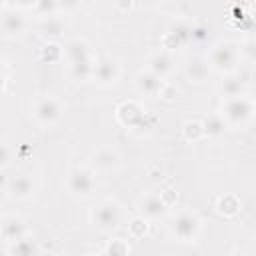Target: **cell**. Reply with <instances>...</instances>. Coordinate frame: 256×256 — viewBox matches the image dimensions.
<instances>
[{
    "mask_svg": "<svg viewBox=\"0 0 256 256\" xmlns=\"http://www.w3.org/2000/svg\"><path fill=\"white\" fill-rule=\"evenodd\" d=\"M122 208L116 200H102L92 210V224L102 232H114L120 228Z\"/></svg>",
    "mask_w": 256,
    "mask_h": 256,
    "instance_id": "1",
    "label": "cell"
},
{
    "mask_svg": "<svg viewBox=\"0 0 256 256\" xmlns=\"http://www.w3.org/2000/svg\"><path fill=\"white\" fill-rule=\"evenodd\" d=\"M198 232H200V218L190 210H182L170 222V234L178 242H194Z\"/></svg>",
    "mask_w": 256,
    "mask_h": 256,
    "instance_id": "2",
    "label": "cell"
},
{
    "mask_svg": "<svg viewBox=\"0 0 256 256\" xmlns=\"http://www.w3.org/2000/svg\"><path fill=\"white\" fill-rule=\"evenodd\" d=\"M252 112H254V104H252V100L240 94V96L226 98L220 116L226 120V124L238 126V124H244L246 120H250Z\"/></svg>",
    "mask_w": 256,
    "mask_h": 256,
    "instance_id": "3",
    "label": "cell"
},
{
    "mask_svg": "<svg viewBox=\"0 0 256 256\" xmlns=\"http://www.w3.org/2000/svg\"><path fill=\"white\" fill-rule=\"evenodd\" d=\"M240 50L232 42H218L210 52V68L218 72H232L238 66Z\"/></svg>",
    "mask_w": 256,
    "mask_h": 256,
    "instance_id": "4",
    "label": "cell"
},
{
    "mask_svg": "<svg viewBox=\"0 0 256 256\" xmlns=\"http://www.w3.org/2000/svg\"><path fill=\"white\" fill-rule=\"evenodd\" d=\"M68 188L70 192L78 194V196H88L94 186H96V180H94V172L90 168H82V166H76L68 172Z\"/></svg>",
    "mask_w": 256,
    "mask_h": 256,
    "instance_id": "5",
    "label": "cell"
},
{
    "mask_svg": "<svg viewBox=\"0 0 256 256\" xmlns=\"http://www.w3.org/2000/svg\"><path fill=\"white\" fill-rule=\"evenodd\" d=\"M62 116V106L56 98L52 96H46V98H40L34 106V118L38 124L42 126H50L54 122H58V118Z\"/></svg>",
    "mask_w": 256,
    "mask_h": 256,
    "instance_id": "6",
    "label": "cell"
},
{
    "mask_svg": "<svg viewBox=\"0 0 256 256\" xmlns=\"http://www.w3.org/2000/svg\"><path fill=\"white\" fill-rule=\"evenodd\" d=\"M0 28H2V34L8 36V38H16V36H22L24 30H26V20L20 12L16 10H8L2 14L0 18Z\"/></svg>",
    "mask_w": 256,
    "mask_h": 256,
    "instance_id": "7",
    "label": "cell"
},
{
    "mask_svg": "<svg viewBox=\"0 0 256 256\" xmlns=\"http://www.w3.org/2000/svg\"><path fill=\"white\" fill-rule=\"evenodd\" d=\"M120 76V70H118V64H114L112 60H98L94 66H92V76L94 82L102 84V86H108V84H114Z\"/></svg>",
    "mask_w": 256,
    "mask_h": 256,
    "instance_id": "8",
    "label": "cell"
},
{
    "mask_svg": "<svg viewBox=\"0 0 256 256\" xmlns=\"http://www.w3.org/2000/svg\"><path fill=\"white\" fill-rule=\"evenodd\" d=\"M34 190H36V184L28 174H16L8 180V192L14 198H20V200L30 198L34 194Z\"/></svg>",
    "mask_w": 256,
    "mask_h": 256,
    "instance_id": "9",
    "label": "cell"
},
{
    "mask_svg": "<svg viewBox=\"0 0 256 256\" xmlns=\"http://www.w3.org/2000/svg\"><path fill=\"white\" fill-rule=\"evenodd\" d=\"M162 84H164V80L150 70H144L136 76V90L146 94V96H158Z\"/></svg>",
    "mask_w": 256,
    "mask_h": 256,
    "instance_id": "10",
    "label": "cell"
},
{
    "mask_svg": "<svg viewBox=\"0 0 256 256\" xmlns=\"http://www.w3.org/2000/svg\"><path fill=\"white\" fill-rule=\"evenodd\" d=\"M140 212L144 218H160L166 214V200L158 194H148L140 200Z\"/></svg>",
    "mask_w": 256,
    "mask_h": 256,
    "instance_id": "11",
    "label": "cell"
},
{
    "mask_svg": "<svg viewBox=\"0 0 256 256\" xmlns=\"http://www.w3.org/2000/svg\"><path fill=\"white\" fill-rule=\"evenodd\" d=\"M186 76H188L190 82H196V84L204 82L210 76V64H208V60H204L200 56L190 58L186 62Z\"/></svg>",
    "mask_w": 256,
    "mask_h": 256,
    "instance_id": "12",
    "label": "cell"
},
{
    "mask_svg": "<svg viewBox=\"0 0 256 256\" xmlns=\"http://www.w3.org/2000/svg\"><path fill=\"white\" fill-rule=\"evenodd\" d=\"M0 232H2V236L6 238V242H14V240L26 236V224H24V220L18 218V216H8V218L2 220Z\"/></svg>",
    "mask_w": 256,
    "mask_h": 256,
    "instance_id": "13",
    "label": "cell"
},
{
    "mask_svg": "<svg viewBox=\"0 0 256 256\" xmlns=\"http://www.w3.org/2000/svg\"><path fill=\"white\" fill-rule=\"evenodd\" d=\"M146 64H148V70L154 72L156 76H160L162 80H164L168 74H172V70H174V62H172V58H170L166 52H156V54H152Z\"/></svg>",
    "mask_w": 256,
    "mask_h": 256,
    "instance_id": "14",
    "label": "cell"
},
{
    "mask_svg": "<svg viewBox=\"0 0 256 256\" xmlns=\"http://www.w3.org/2000/svg\"><path fill=\"white\" fill-rule=\"evenodd\" d=\"M6 252H8V254H12V256H32V254H38V252H40V248L36 246V242H34L32 238L22 236V238H18V240L10 242V244H8V248H6Z\"/></svg>",
    "mask_w": 256,
    "mask_h": 256,
    "instance_id": "15",
    "label": "cell"
},
{
    "mask_svg": "<svg viewBox=\"0 0 256 256\" xmlns=\"http://www.w3.org/2000/svg\"><path fill=\"white\" fill-rule=\"evenodd\" d=\"M64 54H66V58H68L70 62L84 60V58H92V56H90V48H88V44H86L84 40H80V38L70 40V42L66 44V48H64Z\"/></svg>",
    "mask_w": 256,
    "mask_h": 256,
    "instance_id": "16",
    "label": "cell"
},
{
    "mask_svg": "<svg viewBox=\"0 0 256 256\" xmlns=\"http://www.w3.org/2000/svg\"><path fill=\"white\" fill-rule=\"evenodd\" d=\"M226 120L220 116V114H210L204 122H202V128H204V134L210 136V138H220L224 136L226 132Z\"/></svg>",
    "mask_w": 256,
    "mask_h": 256,
    "instance_id": "17",
    "label": "cell"
},
{
    "mask_svg": "<svg viewBox=\"0 0 256 256\" xmlns=\"http://www.w3.org/2000/svg\"><path fill=\"white\" fill-rule=\"evenodd\" d=\"M92 164H94L96 168H100V170H110V168H114V166L118 164V154H116L112 148H100V150L94 154Z\"/></svg>",
    "mask_w": 256,
    "mask_h": 256,
    "instance_id": "18",
    "label": "cell"
},
{
    "mask_svg": "<svg viewBox=\"0 0 256 256\" xmlns=\"http://www.w3.org/2000/svg\"><path fill=\"white\" fill-rule=\"evenodd\" d=\"M118 118H120L126 126H134L136 122H140L142 110H140L134 102H124V104L118 108Z\"/></svg>",
    "mask_w": 256,
    "mask_h": 256,
    "instance_id": "19",
    "label": "cell"
},
{
    "mask_svg": "<svg viewBox=\"0 0 256 256\" xmlns=\"http://www.w3.org/2000/svg\"><path fill=\"white\" fill-rule=\"evenodd\" d=\"M92 58H84V60H76V62H70V74L74 80L82 82V80H88L92 76Z\"/></svg>",
    "mask_w": 256,
    "mask_h": 256,
    "instance_id": "20",
    "label": "cell"
},
{
    "mask_svg": "<svg viewBox=\"0 0 256 256\" xmlns=\"http://www.w3.org/2000/svg\"><path fill=\"white\" fill-rule=\"evenodd\" d=\"M244 90V82L236 76H228L224 82H222V94L226 98H232V96H240Z\"/></svg>",
    "mask_w": 256,
    "mask_h": 256,
    "instance_id": "21",
    "label": "cell"
},
{
    "mask_svg": "<svg viewBox=\"0 0 256 256\" xmlns=\"http://www.w3.org/2000/svg\"><path fill=\"white\" fill-rule=\"evenodd\" d=\"M238 210H240V202H238V198H236V196L226 194V196H222V198L218 200V212H220V214L234 216Z\"/></svg>",
    "mask_w": 256,
    "mask_h": 256,
    "instance_id": "22",
    "label": "cell"
},
{
    "mask_svg": "<svg viewBox=\"0 0 256 256\" xmlns=\"http://www.w3.org/2000/svg\"><path fill=\"white\" fill-rule=\"evenodd\" d=\"M132 248H130V244L126 242V240H122V238H114V240H110L106 246H104V254H128Z\"/></svg>",
    "mask_w": 256,
    "mask_h": 256,
    "instance_id": "23",
    "label": "cell"
},
{
    "mask_svg": "<svg viewBox=\"0 0 256 256\" xmlns=\"http://www.w3.org/2000/svg\"><path fill=\"white\" fill-rule=\"evenodd\" d=\"M182 132H184L186 140H198V138H202V136H204L202 122H196V120H192V122H184Z\"/></svg>",
    "mask_w": 256,
    "mask_h": 256,
    "instance_id": "24",
    "label": "cell"
},
{
    "mask_svg": "<svg viewBox=\"0 0 256 256\" xmlns=\"http://www.w3.org/2000/svg\"><path fill=\"white\" fill-rule=\"evenodd\" d=\"M148 222H146V218L144 216H138V218H134L130 224H128V230H130V234L134 236V238H144L146 234H148Z\"/></svg>",
    "mask_w": 256,
    "mask_h": 256,
    "instance_id": "25",
    "label": "cell"
},
{
    "mask_svg": "<svg viewBox=\"0 0 256 256\" xmlns=\"http://www.w3.org/2000/svg\"><path fill=\"white\" fill-rule=\"evenodd\" d=\"M36 8L40 14L48 16V14L56 12V0H36Z\"/></svg>",
    "mask_w": 256,
    "mask_h": 256,
    "instance_id": "26",
    "label": "cell"
},
{
    "mask_svg": "<svg viewBox=\"0 0 256 256\" xmlns=\"http://www.w3.org/2000/svg\"><path fill=\"white\" fill-rule=\"evenodd\" d=\"M42 30H44V34H48V36H58V34L62 32V22H60V20H52V18H50V20L44 24V28H42Z\"/></svg>",
    "mask_w": 256,
    "mask_h": 256,
    "instance_id": "27",
    "label": "cell"
},
{
    "mask_svg": "<svg viewBox=\"0 0 256 256\" xmlns=\"http://www.w3.org/2000/svg\"><path fill=\"white\" fill-rule=\"evenodd\" d=\"M80 4H82V0H56V10H62V12H74Z\"/></svg>",
    "mask_w": 256,
    "mask_h": 256,
    "instance_id": "28",
    "label": "cell"
},
{
    "mask_svg": "<svg viewBox=\"0 0 256 256\" xmlns=\"http://www.w3.org/2000/svg\"><path fill=\"white\" fill-rule=\"evenodd\" d=\"M12 160V152H10V146L6 142H0V168H6Z\"/></svg>",
    "mask_w": 256,
    "mask_h": 256,
    "instance_id": "29",
    "label": "cell"
},
{
    "mask_svg": "<svg viewBox=\"0 0 256 256\" xmlns=\"http://www.w3.org/2000/svg\"><path fill=\"white\" fill-rule=\"evenodd\" d=\"M58 58H60V48H58L56 44H46V46H44V60L54 62V60H58Z\"/></svg>",
    "mask_w": 256,
    "mask_h": 256,
    "instance_id": "30",
    "label": "cell"
},
{
    "mask_svg": "<svg viewBox=\"0 0 256 256\" xmlns=\"http://www.w3.org/2000/svg\"><path fill=\"white\" fill-rule=\"evenodd\" d=\"M208 38V30L200 24H192V42H202Z\"/></svg>",
    "mask_w": 256,
    "mask_h": 256,
    "instance_id": "31",
    "label": "cell"
},
{
    "mask_svg": "<svg viewBox=\"0 0 256 256\" xmlns=\"http://www.w3.org/2000/svg\"><path fill=\"white\" fill-rule=\"evenodd\" d=\"M176 94H178V90H176L174 86H170V84H162V88H160V92H158V96H162L164 100H172Z\"/></svg>",
    "mask_w": 256,
    "mask_h": 256,
    "instance_id": "32",
    "label": "cell"
},
{
    "mask_svg": "<svg viewBox=\"0 0 256 256\" xmlns=\"http://www.w3.org/2000/svg\"><path fill=\"white\" fill-rule=\"evenodd\" d=\"M116 6H118L120 10H130L132 0H116Z\"/></svg>",
    "mask_w": 256,
    "mask_h": 256,
    "instance_id": "33",
    "label": "cell"
},
{
    "mask_svg": "<svg viewBox=\"0 0 256 256\" xmlns=\"http://www.w3.org/2000/svg\"><path fill=\"white\" fill-rule=\"evenodd\" d=\"M4 80H6V68H4V62L0 60V90L4 86Z\"/></svg>",
    "mask_w": 256,
    "mask_h": 256,
    "instance_id": "34",
    "label": "cell"
},
{
    "mask_svg": "<svg viewBox=\"0 0 256 256\" xmlns=\"http://www.w3.org/2000/svg\"><path fill=\"white\" fill-rule=\"evenodd\" d=\"M2 4H4V0H0V6H2Z\"/></svg>",
    "mask_w": 256,
    "mask_h": 256,
    "instance_id": "35",
    "label": "cell"
}]
</instances>
